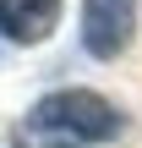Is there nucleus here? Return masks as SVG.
I'll return each mask as SVG.
<instances>
[{"label":"nucleus","mask_w":142,"mask_h":148,"mask_svg":"<svg viewBox=\"0 0 142 148\" xmlns=\"http://www.w3.org/2000/svg\"><path fill=\"white\" fill-rule=\"evenodd\" d=\"M27 126L60 132V137H77V143H109V137H120L126 121H120V110L104 93H93V88H60V93H44L33 104Z\"/></svg>","instance_id":"1"},{"label":"nucleus","mask_w":142,"mask_h":148,"mask_svg":"<svg viewBox=\"0 0 142 148\" xmlns=\"http://www.w3.org/2000/svg\"><path fill=\"white\" fill-rule=\"evenodd\" d=\"M137 33V0H82V49L115 60Z\"/></svg>","instance_id":"2"},{"label":"nucleus","mask_w":142,"mask_h":148,"mask_svg":"<svg viewBox=\"0 0 142 148\" xmlns=\"http://www.w3.org/2000/svg\"><path fill=\"white\" fill-rule=\"evenodd\" d=\"M66 0H0V38L5 44H44L60 27Z\"/></svg>","instance_id":"3"}]
</instances>
